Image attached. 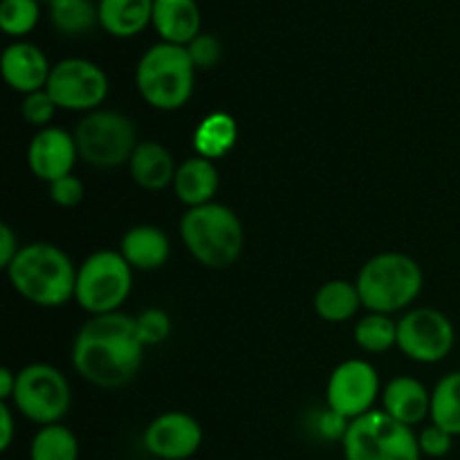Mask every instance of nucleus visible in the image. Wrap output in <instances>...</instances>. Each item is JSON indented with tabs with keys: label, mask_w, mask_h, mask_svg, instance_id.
Segmentation results:
<instances>
[{
	"label": "nucleus",
	"mask_w": 460,
	"mask_h": 460,
	"mask_svg": "<svg viewBox=\"0 0 460 460\" xmlns=\"http://www.w3.org/2000/svg\"><path fill=\"white\" fill-rule=\"evenodd\" d=\"M12 404L25 420L34 425H57L72 407L70 382L52 364H30L18 371Z\"/></svg>",
	"instance_id": "1a4fd4ad"
},
{
	"label": "nucleus",
	"mask_w": 460,
	"mask_h": 460,
	"mask_svg": "<svg viewBox=\"0 0 460 460\" xmlns=\"http://www.w3.org/2000/svg\"><path fill=\"white\" fill-rule=\"evenodd\" d=\"M21 243H18V236L13 234V229L9 227L7 223L0 225V268L7 272L9 265L13 263V259L21 252Z\"/></svg>",
	"instance_id": "f704fd0d"
},
{
	"label": "nucleus",
	"mask_w": 460,
	"mask_h": 460,
	"mask_svg": "<svg viewBox=\"0 0 460 460\" xmlns=\"http://www.w3.org/2000/svg\"><path fill=\"white\" fill-rule=\"evenodd\" d=\"M119 252L133 270L155 272L169 261L171 241L155 225H135L121 236Z\"/></svg>",
	"instance_id": "6ab92c4d"
},
{
	"label": "nucleus",
	"mask_w": 460,
	"mask_h": 460,
	"mask_svg": "<svg viewBox=\"0 0 460 460\" xmlns=\"http://www.w3.org/2000/svg\"><path fill=\"white\" fill-rule=\"evenodd\" d=\"M180 238L189 254L209 270H227L241 259L245 234L232 207L223 202L191 207L180 218Z\"/></svg>",
	"instance_id": "7ed1b4c3"
},
{
	"label": "nucleus",
	"mask_w": 460,
	"mask_h": 460,
	"mask_svg": "<svg viewBox=\"0 0 460 460\" xmlns=\"http://www.w3.org/2000/svg\"><path fill=\"white\" fill-rule=\"evenodd\" d=\"M431 422L452 434L460 436V371L447 373L436 382L431 391Z\"/></svg>",
	"instance_id": "393cba45"
},
{
	"label": "nucleus",
	"mask_w": 460,
	"mask_h": 460,
	"mask_svg": "<svg viewBox=\"0 0 460 460\" xmlns=\"http://www.w3.org/2000/svg\"><path fill=\"white\" fill-rule=\"evenodd\" d=\"M58 106L52 97H49L48 90H39V93H31L22 97L21 103V115L34 128H48L52 124L54 115H57Z\"/></svg>",
	"instance_id": "c756f323"
},
{
	"label": "nucleus",
	"mask_w": 460,
	"mask_h": 460,
	"mask_svg": "<svg viewBox=\"0 0 460 460\" xmlns=\"http://www.w3.org/2000/svg\"><path fill=\"white\" fill-rule=\"evenodd\" d=\"M382 398L380 373L367 359H346L332 368L326 385V407L349 422L367 416Z\"/></svg>",
	"instance_id": "f8f14e48"
},
{
	"label": "nucleus",
	"mask_w": 460,
	"mask_h": 460,
	"mask_svg": "<svg viewBox=\"0 0 460 460\" xmlns=\"http://www.w3.org/2000/svg\"><path fill=\"white\" fill-rule=\"evenodd\" d=\"M202 425L187 411H166L144 429V449L160 460H189L202 447Z\"/></svg>",
	"instance_id": "ddd939ff"
},
{
	"label": "nucleus",
	"mask_w": 460,
	"mask_h": 460,
	"mask_svg": "<svg viewBox=\"0 0 460 460\" xmlns=\"http://www.w3.org/2000/svg\"><path fill=\"white\" fill-rule=\"evenodd\" d=\"M49 22L58 34L79 36L99 25V7L93 0H49Z\"/></svg>",
	"instance_id": "b1692460"
},
{
	"label": "nucleus",
	"mask_w": 460,
	"mask_h": 460,
	"mask_svg": "<svg viewBox=\"0 0 460 460\" xmlns=\"http://www.w3.org/2000/svg\"><path fill=\"white\" fill-rule=\"evenodd\" d=\"M349 425L350 422L346 420V418H341L340 413L331 411V409H323L322 413L317 416V420H314V429H317V434L322 436L323 440H331V443H335V440H344L346 431H349Z\"/></svg>",
	"instance_id": "72a5a7b5"
},
{
	"label": "nucleus",
	"mask_w": 460,
	"mask_h": 460,
	"mask_svg": "<svg viewBox=\"0 0 460 460\" xmlns=\"http://www.w3.org/2000/svg\"><path fill=\"white\" fill-rule=\"evenodd\" d=\"M48 193L54 205L63 207V209H72V207L81 205L85 196V187L75 173H70L66 178H58L57 182L48 184Z\"/></svg>",
	"instance_id": "2f4dec72"
},
{
	"label": "nucleus",
	"mask_w": 460,
	"mask_h": 460,
	"mask_svg": "<svg viewBox=\"0 0 460 460\" xmlns=\"http://www.w3.org/2000/svg\"><path fill=\"white\" fill-rule=\"evenodd\" d=\"M355 344L364 353L380 355L398 346V322L391 314L368 313L355 323Z\"/></svg>",
	"instance_id": "bb28decb"
},
{
	"label": "nucleus",
	"mask_w": 460,
	"mask_h": 460,
	"mask_svg": "<svg viewBox=\"0 0 460 460\" xmlns=\"http://www.w3.org/2000/svg\"><path fill=\"white\" fill-rule=\"evenodd\" d=\"M133 272L119 250L93 252L76 268L75 301L90 317L119 313L133 290Z\"/></svg>",
	"instance_id": "423d86ee"
},
{
	"label": "nucleus",
	"mask_w": 460,
	"mask_h": 460,
	"mask_svg": "<svg viewBox=\"0 0 460 460\" xmlns=\"http://www.w3.org/2000/svg\"><path fill=\"white\" fill-rule=\"evenodd\" d=\"M456 328L436 308H413L398 319V349L418 364H438L454 350Z\"/></svg>",
	"instance_id": "9b49d317"
},
{
	"label": "nucleus",
	"mask_w": 460,
	"mask_h": 460,
	"mask_svg": "<svg viewBox=\"0 0 460 460\" xmlns=\"http://www.w3.org/2000/svg\"><path fill=\"white\" fill-rule=\"evenodd\" d=\"M346 460H420L418 434L411 427L394 420L382 409L349 425L341 440Z\"/></svg>",
	"instance_id": "6e6552de"
},
{
	"label": "nucleus",
	"mask_w": 460,
	"mask_h": 460,
	"mask_svg": "<svg viewBox=\"0 0 460 460\" xmlns=\"http://www.w3.org/2000/svg\"><path fill=\"white\" fill-rule=\"evenodd\" d=\"M18 373H13L12 368H0V402H9L13 398V391H16Z\"/></svg>",
	"instance_id": "e433bc0d"
},
{
	"label": "nucleus",
	"mask_w": 460,
	"mask_h": 460,
	"mask_svg": "<svg viewBox=\"0 0 460 460\" xmlns=\"http://www.w3.org/2000/svg\"><path fill=\"white\" fill-rule=\"evenodd\" d=\"M45 3H49V0H45Z\"/></svg>",
	"instance_id": "4c0bfd02"
},
{
	"label": "nucleus",
	"mask_w": 460,
	"mask_h": 460,
	"mask_svg": "<svg viewBox=\"0 0 460 460\" xmlns=\"http://www.w3.org/2000/svg\"><path fill=\"white\" fill-rule=\"evenodd\" d=\"M16 438V420H13V409L7 402H0V449L7 452Z\"/></svg>",
	"instance_id": "c9c22d12"
},
{
	"label": "nucleus",
	"mask_w": 460,
	"mask_h": 460,
	"mask_svg": "<svg viewBox=\"0 0 460 460\" xmlns=\"http://www.w3.org/2000/svg\"><path fill=\"white\" fill-rule=\"evenodd\" d=\"M128 171L133 182L144 191H162L166 187H173L175 157L166 146L153 139H144L135 146L133 155L128 160Z\"/></svg>",
	"instance_id": "f3484780"
},
{
	"label": "nucleus",
	"mask_w": 460,
	"mask_h": 460,
	"mask_svg": "<svg viewBox=\"0 0 460 460\" xmlns=\"http://www.w3.org/2000/svg\"><path fill=\"white\" fill-rule=\"evenodd\" d=\"M0 70H3V79L7 81L9 88L21 94H31L45 90L52 66L36 43L13 40L4 48Z\"/></svg>",
	"instance_id": "2eb2a0df"
},
{
	"label": "nucleus",
	"mask_w": 460,
	"mask_h": 460,
	"mask_svg": "<svg viewBox=\"0 0 460 460\" xmlns=\"http://www.w3.org/2000/svg\"><path fill=\"white\" fill-rule=\"evenodd\" d=\"M238 142V124L234 115L225 111L209 112L202 117L198 128L193 130V148L196 155L216 162L227 155Z\"/></svg>",
	"instance_id": "4be33fe9"
},
{
	"label": "nucleus",
	"mask_w": 460,
	"mask_h": 460,
	"mask_svg": "<svg viewBox=\"0 0 460 460\" xmlns=\"http://www.w3.org/2000/svg\"><path fill=\"white\" fill-rule=\"evenodd\" d=\"M313 304L317 317L328 323L349 322L358 314L359 308H364L358 286L346 281V279H331L323 286H319Z\"/></svg>",
	"instance_id": "5701e85b"
},
{
	"label": "nucleus",
	"mask_w": 460,
	"mask_h": 460,
	"mask_svg": "<svg viewBox=\"0 0 460 460\" xmlns=\"http://www.w3.org/2000/svg\"><path fill=\"white\" fill-rule=\"evenodd\" d=\"M187 52L189 57H191L196 70H209V67H214L216 63L220 61V57H223V45H220V40L216 39L214 34L200 31V34L187 45Z\"/></svg>",
	"instance_id": "7c9ffc66"
},
{
	"label": "nucleus",
	"mask_w": 460,
	"mask_h": 460,
	"mask_svg": "<svg viewBox=\"0 0 460 460\" xmlns=\"http://www.w3.org/2000/svg\"><path fill=\"white\" fill-rule=\"evenodd\" d=\"M355 286L368 313L395 314L407 310L420 296L425 277L409 254L380 252L359 268Z\"/></svg>",
	"instance_id": "39448f33"
},
{
	"label": "nucleus",
	"mask_w": 460,
	"mask_h": 460,
	"mask_svg": "<svg viewBox=\"0 0 460 460\" xmlns=\"http://www.w3.org/2000/svg\"><path fill=\"white\" fill-rule=\"evenodd\" d=\"M135 85L144 102L162 112L180 111L189 103L196 85V66L187 45L160 40L139 57Z\"/></svg>",
	"instance_id": "20e7f679"
},
{
	"label": "nucleus",
	"mask_w": 460,
	"mask_h": 460,
	"mask_svg": "<svg viewBox=\"0 0 460 460\" xmlns=\"http://www.w3.org/2000/svg\"><path fill=\"white\" fill-rule=\"evenodd\" d=\"M382 411L407 427L420 425L431 413V394L420 380L398 376L382 389Z\"/></svg>",
	"instance_id": "dca6fc26"
},
{
	"label": "nucleus",
	"mask_w": 460,
	"mask_h": 460,
	"mask_svg": "<svg viewBox=\"0 0 460 460\" xmlns=\"http://www.w3.org/2000/svg\"><path fill=\"white\" fill-rule=\"evenodd\" d=\"M76 160L81 157L75 135L58 126L36 130L27 146V166H30L31 175L43 180L45 184H52L58 178L70 175L75 171Z\"/></svg>",
	"instance_id": "4468645a"
},
{
	"label": "nucleus",
	"mask_w": 460,
	"mask_h": 460,
	"mask_svg": "<svg viewBox=\"0 0 460 460\" xmlns=\"http://www.w3.org/2000/svg\"><path fill=\"white\" fill-rule=\"evenodd\" d=\"M30 460H79V438L70 427H39L30 443Z\"/></svg>",
	"instance_id": "a878e982"
},
{
	"label": "nucleus",
	"mask_w": 460,
	"mask_h": 460,
	"mask_svg": "<svg viewBox=\"0 0 460 460\" xmlns=\"http://www.w3.org/2000/svg\"><path fill=\"white\" fill-rule=\"evenodd\" d=\"M7 277L22 299L40 308H61L75 299L76 268L52 243L22 245L7 268Z\"/></svg>",
	"instance_id": "f03ea898"
},
{
	"label": "nucleus",
	"mask_w": 460,
	"mask_h": 460,
	"mask_svg": "<svg viewBox=\"0 0 460 460\" xmlns=\"http://www.w3.org/2000/svg\"><path fill=\"white\" fill-rule=\"evenodd\" d=\"M151 25L166 43L189 45L200 34V4L198 0H155Z\"/></svg>",
	"instance_id": "a211bd4d"
},
{
	"label": "nucleus",
	"mask_w": 460,
	"mask_h": 460,
	"mask_svg": "<svg viewBox=\"0 0 460 460\" xmlns=\"http://www.w3.org/2000/svg\"><path fill=\"white\" fill-rule=\"evenodd\" d=\"M135 328L144 349L160 346L169 340L171 335V317L162 308H148L135 317Z\"/></svg>",
	"instance_id": "c85d7f7f"
},
{
	"label": "nucleus",
	"mask_w": 460,
	"mask_h": 460,
	"mask_svg": "<svg viewBox=\"0 0 460 460\" xmlns=\"http://www.w3.org/2000/svg\"><path fill=\"white\" fill-rule=\"evenodd\" d=\"M75 142L81 160L94 169H117L128 164L139 144L137 128L124 112L97 108L85 112L75 128Z\"/></svg>",
	"instance_id": "0eeeda50"
},
{
	"label": "nucleus",
	"mask_w": 460,
	"mask_h": 460,
	"mask_svg": "<svg viewBox=\"0 0 460 460\" xmlns=\"http://www.w3.org/2000/svg\"><path fill=\"white\" fill-rule=\"evenodd\" d=\"M144 362L135 317L108 313L90 317L72 341V364L85 382L102 389L128 385Z\"/></svg>",
	"instance_id": "f257e3e1"
},
{
	"label": "nucleus",
	"mask_w": 460,
	"mask_h": 460,
	"mask_svg": "<svg viewBox=\"0 0 460 460\" xmlns=\"http://www.w3.org/2000/svg\"><path fill=\"white\" fill-rule=\"evenodd\" d=\"M418 447H420L422 456L429 458H445L454 447V436L440 429L438 425H427L425 429L418 434Z\"/></svg>",
	"instance_id": "473e14b6"
},
{
	"label": "nucleus",
	"mask_w": 460,
	"mask_h": 460,
	"mask_svg": "<svg viewBox=\"0 0 460 460\" xmlns=\"http://www.w3.org/2000/svg\"><path fill=\"white\" fill-rule=\"evenodd\" d=\"M218 187L220 173L216 162L200 155H193L187 157L182 164H178L173 180V191L175 198H178L187 209L214 202Z\"/></svg>",
	"instance_id": "aec40b11"
},
{
	"label": "nucleus",
	"mask_w": 460,
	"mask_h": 460,
	"mask_svg": "<svg viewBox=\"0 0 460 460\" xmlns=\"http://www.w3.org/2000/svg\"><path fill=\"white\" fill-rule=\"evenodd\" d=\"M40 18V0H0V27L7 36L30 34Z\"/></svg>",
	"instance_id": "cd10ccee"
},
{
	"label": "nucleus",
	"mask_w": 460,
	"mask_h": 460,
	"mask_svg": "<svg viewBox=\"0 0 460 460\" xmlns=\"http://www.w3.org/2000/svg\"><path fill=\"white\" fill-rule=\"evenodd\" d=\"M155 0H97L99 25L117 39L139 34L153 21Z\"/></svg>",
	"instance_id": "412c9836"
},
{
	"label": "nucleus",
	"mask_w": 460,
	"mask_h": 460,
	"mask_svg": "<svg viewBox=\"0 0 460 460\" xmlns=\"http://www.w3.org/2000/svg\"><path fill=\"white\" fill-rule=\"evenodd\" d=\"M45 90L61 111L93 112L106 102L111 81L102 66L88 58H63L54 63Z\"/></svg>",
	"instance_id": "9d476101"
}]
</instances>
